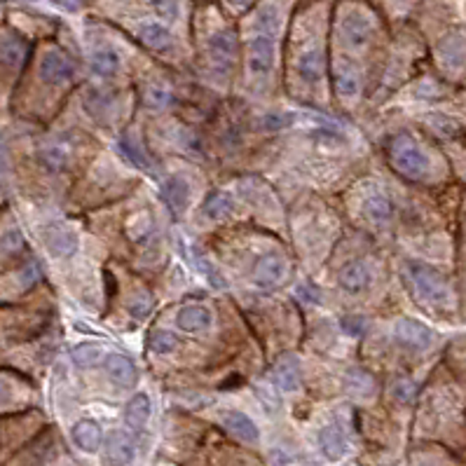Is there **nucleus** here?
<instances>
[{"label":"nucleus","instance_id":"nucleus-32","mask_svg":"<svg viewBox=\"0 0 466 466\" xmlns=\"http://www.w3.org/2000/svg\"><path fill=\"white\" fill-rule=\"evenodd\" d=\"M150 347L155 354H171L178 347V340L169 330H155V333L150 335Z\"/></svg>","mask_w":466,"mask_h":466},{"label":"nucleus","instance_id":"nucleus-39","mask_svg":"<svg viewBox=\"0 0 466 466\" xmlns=\"http://www.w3.org/2000/svg\"><path fill=\"white\" fill-rule=\"evenodd\" d=\"M342 328L347 330L349 335H361V333H363V328H366V319L352 314V316H347V319H344V321H342Z\"/></svg>","mask_w":466,"mask_h":466},{"label":"nucleus","instance_id":"nucleus-37","mask_svg":"<svg viewBox=\"0 0 466 466\" xmlns=\"http://www.w3.org/2000/svg\"><path fill=\"white\" fill-rule=\"evenodd\" d=\"M150 8L167 22H174L178 17V0H150Z\"/></svg>","mask_w":466,"mask_h":466},{"label":"nucleus","instance_id":"nucleus-45","mask_svg":"<svg viewBox=\"0 0 466 466\" xmlns=\"http://www.w3.org/2000/svg\"><path fill=\"white\" fill-rule=\"evenodd\" d=\"M230 5H234V8H246L248 3H251V0H227Z\"/></svg>","mask_w":466,"mask_h":466},{"label":"nucleus","instance_id":"nucleus-35","mask_svg":"<svg viewBox=\"0 0 466 466\" xmlns=\"http://www.w3.org/2000/svg\"><path fill=\"white\" fill-rule=\"evenodd\" d=\"M108 104H111V99L104 97V94L97 92V89H92V92H89L87 97H85V108H87V113L97 115V118H99V115H104V113H106Z\"/></svg>","mask_w":466,"mask_h":466},{"label":"nucleus","instance_id":"nucleus-38","mask_svg":"<svg viewBox=\"0 0 466 466\" xmlns=\"http://www.w3.org/2000/svg\"><path fill=\"white\" fill-rule=\"evenodd\" d=\"M150 310H152V300H150V296H138V298L129 305V312H131V316H134V319H145V316L150 314Z\"/></svg>","mask_w":466,"mask_h":466},{"label":"nucleus","instance_id":"nucleus-43","mask_svg":"<svg viewBox=\"0 0 466 466\" xmlns=\"http://www.w3.org/2000/svg\"><path fill=\"white\" fill-rule=\"evenodd\" d=\"M272 462L277 466H289L291 464V457L286 455L284 450H272Z\"/></svg>","mask_w":466,"mask_h":466},{"label":"nucleus","instance_id":"nucleus-31","mask_svg":"<svg viewBox=\"0 0 466 466\" xmlns=\"http://www.w3.org/2000/svg\"><path fill=\"white\" fill-rule=\"evenodd\" d=\"M73 359L82 368H85V366H94V363H99L101 359H104V349H101L99 344L85 342V344H80V347H75Z\"/></svg>","mask_w":466,"mask_h":466},{"label":"nucleus","instance_id":"nucleus-22","mask_svg":"<svg viewBox=\"0 0 466 466\" xmlns=\"http://www.w3.org/2000/svg\"><path fill=\"white\" fill-rule=\"evenodd\" d=\"M319 445H321V452L328 459H340L344 455V448H347L342 431L335 424H328L319 431Z\"/></svg>","mask_w":466,"mask_h":466},{"label":"nucleus","instance_id":"nucleus-5","mask_svg":"<svg viewBox=\"0 0 466 466\" xmlns=\"http://www.w3.org/2000/svg\"><path fill=\"white\" fill-rule=\"evenodd\" d=\"M284 277H286V260L282 255L270 253L258 260L253 282L258 289H274V286H279L284 282Z\"/></svg>","mask_w":466,"mask_h":466},{"label":"nucleus","instance_id":"nucleus-23","mask_svg":"<svg viewBox=\"0 0 466 466\" xmlns=\"http://www.w3.org/2000/svg\"><path fill=\"white\" fill-rule=\"evenodd\" d=\"M47 248L54 255H73L78 251V234L68 227H56L47 237Z\"/></svg>","mask_w":466,"mask_h":466},{"label":"nucleus","instance_id":"nucleus-2","mask_svg":"<svg viewBox=\"0 0 466 466\" xmlns=\"http://www.w3.org/2000/svg\"><path fill=\"white\" fill-rule=\"evenodd\" d=\"M389 157H392V164L401 171L405 178H422L429 162H426V155L422 152L417 143H415L412 136L408 134H399V136L392 138L389 143Z\"/></svg>","mask_w":466,"mask_h":466},{"label":"nucleus","instance_id":"nucleus-9","mask_svg":"<svg viewBox=\"0 0 466 466\" xmlns=\"http://www.w3.org/2000/svg\"><path fill=\"white\" fill-rule=\"evenodd\" d=\"M214 323V314L204 305H188L181 307L176 314V326L185 333H204Z\"/></svg>","mask_w":466,"mask_h":466},{"label":"nucleus","instance_id":"nucleus-44","mask_svg":"<svg viewBox=\"0 0 466 466\" xmlns=\"http://www.w3.org/2000/svg\"><path fill=\"white\" fill-rule=\"evenodd\" d=\"M56 5H61V8H78L82 0H54Z\"/></svg>","mask_w":466,"mask_h":466},{"label":"nucleus","instance_id":"nucleus-21","mask_svg":"<svg viewBox=\"0 0 466 466\" xmlns=\"http://www.w3.org/2000/svg\"><path fill=\"white\" fill-rule=\"evenodd\" d=\"M363 211H366L368 220L375 225H387L392 220V202L387 200L382 193H370L363 202Z\"/></svg>","mask_w":466,"mask_h":466},{"label":"nucleus","instance_id":"nucleus-4","mask_svg":"<svg viewBox=\"0 0 466 466\" xmlns=\"http://www.w3.org/2000/svg\"><path fill=\"white\" fill-rule=\"evenodd\" d=\"M136 455V445L134 440L122 431H113L106 438V450H104V464L106 466H127Z\"/></svg>","mask_w":466,"mask_h":466},{"label":"nucleus","instance_id":"nucleus-16","mask_svg":"<svg viewBox=\"0 0 466 466\" xmlns=\"http://www.w3.org/2000/svg\"><path fill=\"white\" fill-rule=\"evenodd\" d=\"M342 35L349 47H363L370 35V26L366 17L359 15V12H349V15L342 19Z\"/></svg>","mask_w":466,"mask_h":466},{"label":"nucleus","instance_id":"nucleus-28","mask_svg":"<svg viewBox=\"0 0 466 466\" xmlns=\"http://www.w3.org/2000/svg\"><path fill=\"white\" fill-rule=\"evenodd\" d=\"M26 56V45H24L19 38H3L0 40V59L10 66H19Z\"/></svg>","mask_w":466,"mask_h":466},{"label":"nucleus","instance_id":"nucleus-42","mask_svg":"<svg viewBox=\"0 0 466 466\" xmlns=\"http://www.w3.org/2000/svg\"><path fill=\"white\" fill-rule=\"evenodd\" d=\"M298 296L303 298L305 303H319L321 293H319L316 286H312V284H300V286H298Z\"/></svg>","mask_w":466,"mask_h":466},{"label":"nucleus","instance_id":"nucleus-29","mask_svg":"<svg viewBox=\"0 0 466 466\" xmlns=\"http://www.w3.org/2000/svg\"><path fill=\"white\" fill-rule=\"evenodd\" d=\"M255 26H258V31L263 35H274L279 31V26H282V15H279V10L274 8V5H267V8H263L258 12V19H255Z\"/></svg>","mask_w":466,"mask_h":466},{"label":"nucleus","instance_id":"nucleus-36","mask_svg":"<svg viewBox=\"0 0 466 466\" xmlns=\"http://www.w3.org/2000/svg\"><path fill=\"white\" fill-rule=\"evenodd\" d=\"M122 150H124V155L129 157L134 164H136V167H150L148 157L143 155L141 148H138L136 141H134L131 136H124V138H122Z\"/></svg>","mask_w":466,"mask_h":466},{"label":"nucleus","instance_id":"nucleus-33","mask_svg":"<svg viewBox=\"0 0 466 466\" xmlns=\"http://www.w3.org/2000/svg\"><path fill=\"white\" fill-rule=\"evenodd\" d=\"M129 234L136 241H141L145 244L148 237L152 234V223H150V216L148 214H136L134 218L129 220Z\"/></svg>","mask_w":466,"mask_h":466},{"label":"nucleus","instance_id":"nucleus-3","mask_svg":"<svg viewBox=\"0 0 466 466\" xmlns=\"http://www.w3.org/2000/svg\"><path fill=\"white\" fill-rule=\"evenodd\" d=\"M274 63V42L270 35H253L248 45V73L253 78H267Z\"/></svg>","mask_w":466,"mask_h":466},{"label":"nucleus","instance_id":"nucleus-11","mask_svg":"<svg viewBox=\"0 0 466 466\" xmlns=\"http://www.w3.org/2000/svg\"><path fill=\"white\" fill-rule=\"evenodd\" d=\"M190 195H193V193H190V185L181 176H171L162 185L164 202H167L169 209H174V211H185V209H188Z\"/></svg>","mask_w":466,"mask_h":466},{"label":"nucleus","instance_id":"nucleus-40","mask_svg":"<svg viewBox=\"0 0 466 466\" xmlns=\"http://www.w3.org/2000/svg\"><path fill=\"white\" fill-rule=\"evenodd\" d=\"M286 124H291V118L289 115H284V113H272V115H267L265 118V127L267 129H284Z\"/></svg>","mask_w":466,"mask_h":466},{"label":"nucleus","instance_id":"nucleus-10","mask_svg":"<svg viewBox=\"0 0 466 466\" xmlns=\"http://www.w3.org/2000/svg\"><path fill=\"white\" fill-rule=\"evenodd\" d=\"M272 382L284 392H296L300 387V361L296 356H282L272 368Z\"/></svg>","mask_w":466,"mask_h":466},{"label":"nucleus","instance_id":"nucleus-26","mask_svg":"<svg viewBox=\"0 0 466 466\" xmlns=\"http://www.w3.org/2000/svg\"><path fill=\"white\" fill-rule=\"evenodd\" d=\"M40 162L45 169L61 171L68 164V150L61 143H49L40 150Z\"/></svg>","mask_w":466,"mask_h":466},{"label":"nucleus","instance_id":"nucleus-14","mask_svg":"<svg viewBox=\"0 0 466 466\" xmlns=\"http://www.w3.org/2000/svg\"><path fill=\"white\" fill-rule=\"evenodd\" d=\"M73 440L80 450L85 452H97L104 443V433H101V426L92 419H80L78 424L73 426Z\"/></svg>","mask_w":466,"mask_h":466},{"label":"nucleus","instance_id":"nucleus-8","mask_svg":"<svg viewBox=\"0 0 466 466\" xmlns=\"http://www.w3.org/2000/svg\"><path fill=\"white\" fill-rule=\"evenodd\" d=\"M396 337H399L401 344H405L410 349H426L433 340L431 330L424 323L415 321V319H401L396 323Z\"/></svg>","mask_w":466,"mask_h":466},{"label":"nucleus","instance_id":"nucleus-15","mask_svg":"<svg viewBox=\"0 0 466 466\" xmlns=\"http://www.w3.org/2000/svg\"><path fill=\"white\" fill-rule=\"evenodd\" d=\"M223 424L232 436H237L244 443H255L258 440V426L244 412H223Z\"/></svg>","mask_w":466,"mask_h":466},{"label":"nucleus","instance_id":"nucleus-6","mask_svg":"<svg viewBox=\"0 0 466 466\" xmlns=\"http://www.w3.org/2000/svg\"><path fill=\"white\" fill-rule=\"evenodd\" d=\"M209 54H211L214 63L220 71H230L234 63V54H237V40H234V35L230 33V31L214 33L211 40H209Z\"/></svg>","mask_w":466,"mask_h":466},{"label":"nucleus","instance_id":"nucleus-7","mask_svg":"<svg viewBox=\"0 0 466 466\" xmlns=\"http://www.w3.org/2000/svg\"><path fill=\"white\" fill-rule=\"evenodd\" d=\"M40 78L49 85H63L73 78V63L61 52H47L40 61Z\"/></svg>","mask_w":466,"mask_h":466},{"label":"nucleus","instance_id":"nucleus-20","mask_svg":"<svg viewBox=\"0 0 466 466\" xmlns=\"http://www.w3.org/2000/svg\"><path fill=\"white\" fill-rule=\"evenodd\" d=\"M150 399L145 394H136L131 396V401L127 403V410H124V422L131 426L134 431H141L145 422L150 419Z\"/></svg>","mask_w":466,"mask_h":466},{"label":"nucleus","instance_id":"nucleus-24","mask_svg":"<svg viewBox=\"0 0 466 466\" xmlns=\"http://www.w3.org/2000/svg\"><path fill=\"white\" fill-rule=\"evenodd\" d=\"M120 68V56L113 47H99L94 49L92 54V71L101 75V78H108Z\"/></svg>","mask_w":466,"mask_h":466},{"label":"nucleus","instance_id":"nucleus-19","mask_svg":"<svg viewBox=\"0 0 466 466\" xmlns=\"http://www.w3.org/2000/svg\"><path fill=\"white\" fill-rule=\"evenodd\" d=\"M333 85H335L337 97H342V99H354L356 94L361 92L359 73H356L354 68H349L347 63H337V66H335Z\"/></svg>","mask_w":466,"mask_h":466},{"label":"nucleus","instance_id":"nucleus-34","mask_svg":"<svg viewBox=\"0 0 466 466\" xmlns=\"http://www.w3.org/2000/svg\"><path fill=\"white\" fill-rule=\"evenodd\" d=\"M392 394L394 399L399 401V403H412L415 396H417V385H415L412 380H399L396 385L392 387Z\"/></svg>","mask_w":466,"mask_h":466},{"label":"nucleus","instance_id":"nucleus-25","mask_svg":"<svg viewBox=\"0 0 466 466\" xmlns=\"http://www.w3.org/2000/svg\"><path fill=\"white\" fill-rule=\"evenodd\" d=\"M138 38H141L143 45H148L150 49H167L171 45L169 31L162 26V24H143L138 29Z\"/></svg>","mask_w":466,"mask_h":466},{"label":"nucleus","instance_id":"nucleus-18","mask_svg":"<svg viewBox=\"0 0 466 466\" xmlns=\"http://www.w3.org/2000/svg\"><path fill=\"white\" fill-rule=\"evenodd\" d=\"M323 68H326V59L321 49H307V52L300 54L298 59V75L305 82L314 85L323 78Z\"/></svg>","mask_w":466,"mask_h":466},{"label":"nucleus","instance_id":"nucleus-13","mask_svg":"<svg viewBox=\"0 0 466 466\" xmlns=\"http://www.w3.org/2000/svg\"><path fill=\"white\" fill-rule=\"evenodd\" d=\"M234 211H237V202H234V197L230 193H214L202 207L204 218H209L214 223L227 220Z\"/></svg>","mask_w":466,"mask_h":466},{"label":"nucleus","instance_id":"nucleus-1","mask_svg":"<svg viewBox=\"0 0 466 466\" xmlns=\"http://www.w3.org/2000/svg\"><path fill=\"white\" fill-rule=\"evenodd\" d=\"M408 279H410L415 296L422 300V303L429 305L450 303V286L445 282L443 274L433 270V267L422 263H410L408 265Z\"/></svg>","mask_w":466,"mask_h":466},{"label":"nucleus","instance_id":"nucleus-30","mask_svg":"<svg viewBox=\"0 0 466 466\" xmlns=\"http://www.w3.org/2000/svg\"><path fill=\"white\" fill-rule=\"evenodd\" d=\"M440 56L450 68H459L464 63V40L462 38H448L440 45Z\"/></svg>","mask_w":466,"mask_h":466},{"label":"nucleus","instance_id":"nucleus-17","mask_svg":"<svg viewBox=\"0 0 466 466\" xmlns=\"http://www.w3.org/2000/svg\"><path fill=\"white\" fill-rule=\"evenodd\" d=\"M370 284V270L366 263L356 260V263L344 265L340 270V286L349 293H361L366 291Z\"/></svg>","mask_w":466,"mask_h":466},{"label":"nucleus","instance_id":"nucleus-41","mask_svg":"<svg viewBox=\"0 0 466 466\" xmlns=\"http://www.w3.org/2000/svg\"><path fill=\"white\" fill-rule=\"evenodd\" d=\"M148 104H150L152 108H162V106H167V104H169V94L164 92V89H159V87H152L150 92H148Z\"/></svg>","mask_w":466,"mask_h":466},{"label":"nucleus","instance_id":"nucleus-27","mask_svg":"<svg viewBox=\"0 0 466 466\" xmlns=\"http://www.w3.org/2000/svg\"><path fill=\"white\" fill-rule=\"evenodd\" d=\"M347 392L354 396H370L375 392V380L366 370H349L347 375Z\"/></svg>","mask_w":466,"mask_h":466},{"label":"nucleus","instance_id":"nucleus-12","mask_svg":"<svg viewBox=\"0 0 466 466\" xmlns=\"http://www.w3.org/2000/svg\"><path fill=\"white\" fill-rule=\"evenodd\" d=\"M106 375L120 387H131L136 382V368H134L131 359L122 354L106 356Z\"/></svg>","mask_w":466,"mask_h":466}]
</instances>
